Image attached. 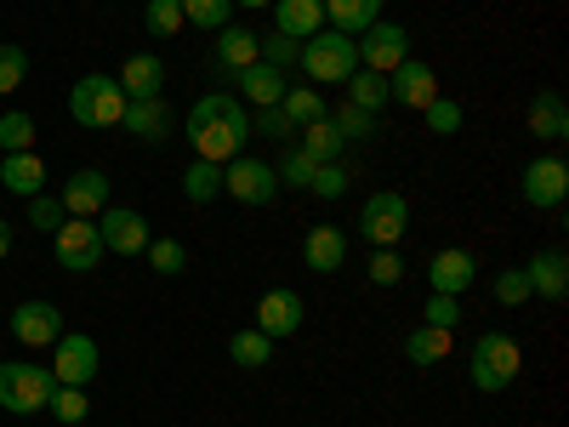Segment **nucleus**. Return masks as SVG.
I'll use <instances>...</instances> for the list:
<instances>
[{
  "label": "nucleus",
  "mask_w": 569,
  "mask_h": 427,
  "mask_svg": "<svg viewBox=\"0 0 569 427\" xmlns=\"http://www.w3.org/2000/svg\"><path fill=\"white\" fill-rule=\"evenodd\" d=\"M182 131H188V142H194V160L228 166L233 155H246V142H251V115H246L240 98H222V91H211V98H200L194 109H188Z\"/></svg>",
  "instance_id": "nucleus-1"
},
{
  "label": "nucleus",
  "mask_w": 569,
  "mask_h": 427,
  "mask_svg": "<svg viewBox=\"0 0 569 427\" xmlns=\"http://www.w3.org/2000/svg\"><path fill=\"white\" fill-rule=\"evenodd\" d=\"M518 370H525V354H518V337H507V330H485L467 354V376L479 394H507Z\"/></svg>",
  "instance_id": "nucleus-2"
},
{
  "label": "nucleus",
  "mask_w": 569,
  "mask_h": 427,
  "mask_svg": "<svg viewBox=\"0 0 569 427\" xmlns=\"http://www.w3.org/2000/svg\"><path fill=\"white\" fill-rule=\"evenodd\" d=\"M52 388H58L52 365H34V359H7L0 365V410H12V416L46 410L52 405Z\"/></svg>",
  "instance_id": "nucleus-3"
},
{
  "label": "nucleus",
  "mask_w": 569,
  "mask_h": 427,
  "mask_svg": "<svg viewBox=\"0 0 569 427\" xmlns=\"http://www.w3.org/2000/svg\"><path fill=\"white\" fill-rule=\"evenodd\" d=\"M69 115H74V126L109 131L126 120V91L114 86V75H80L69 91Z\"/></svg>",
  "instance_id": "nucleus-4"
},
{
  "label": "nucleus",
  "mask_w": 569,
  "mask_h": 427,
  "mask_svg": "<svg viewBox=\"0 0 569 427\" xmlns=\"http://www.w3.org/2000/svg\"><path fill=\"white\" fill-rule=\"evenodd\" d=\"M297 63H302V69H308V80H319V86H348V75L359 69L353 34H337V29H319V34H308Z\"/></svg>",
  "instance_id": "nucleus-5"
},
{
  "label": "nucleus",
  "mask_w": 569,
  "mask_h": 427,
  "mask_svg": "<svg viewBox=\"0 0 569 427\" xmlns=\"http://www.w3.org/2000/svg\"><path fill=\"white\" fill-rule=\"evenodd\" d=\"M222 195H233L240 206H273V200H279V177H273V160L233 155V160L222 166Z\"/></svg>",
  "instance_id": "nucleus-6"
},
{
  "label": "nucleus",
  "mask_w": 569,
  "mask_h": 427,
  "mask_svg": "<svg viewBox=\"0 0 569 427\" xmlns=\"http://www.w3.org/2000/svg\"><path fill=\"white\" fill-rule=\"evenodd\" d=\"M353 52H359V69L393 75V69L410 58V34H405V23H382V18H376V23L353 40Z\"/></svg>",
  "instance_id": "nucleus-7"
},
{
  "label": "nucleus",
  "mask_w": 569,
  "mask_h": 427,
  "mask_svg": "<svg viewBox=\"0 0 569 427\" xmlns=\"http://www.w3.org/2000/svg\"><path fill=\"white\" fill-rule=\"evenodd\" d=\"M405 228H410V206H405V195H393V188H382V195H370L359 206V234L370 246H399Z\"/></svg>",
  "instance_id": "nucleus-8"
},
{
  "label": "nucleus",
  "mask_w": 569,
  "mask_h": 427,
  "mask_svg": "<svg viewBox=\"0 0 569 427\" xmlns=\"http://www.w3.org/2000/svg\"><path fill=\"white\" fill-rule=\"evenodd\" d=\"M518 195H525V206H536V211H558L569 200V166H563V155H536L525 166Z\"/></svg>",
  "instance_id": "nucleus-9"
},
{
  "label": "nucleus",
  "mask_w": 569,
  "mask_h": 427,
  "mask_svg": "<svg viewBox=\"0 0 569 427\" xmlns=\"http://www.w3.org/2000/svg\"><path fill=\"white\" fill-rule=\"evenodd\" d=\"M52 246H58V268H69V274H91L103 262V234H98L91 217H69L52 234Z\"/></svg>",
  "instance_id": "nucleus-10"
},
{
  "label": "nucleus",
  "mask_w": 569,
  "mask_h": 427,
  "mask_svg": "<svg viewBox=\"0 0 569 427\" xmlns=\"http://www.w3.org/2000/svg\"><path fill=\"white\" fill-rule=\"evenodd\" d=\"M12 337L23 342V348H52L58 337H63V308L58 302H40V297H29V302H18L12 308Z\"/></svg>",
  "instance_id": "nucleus-11"
},
{
  "label": "nucleus",
  "mask_w": 569,
  "mask_h": 427,
  "mask_svg": "<svg viewBox=\"0 0 569 427\" xmlns=\"http://www.w3.org/2000/svg\"><path fill=\"white\" fill-rule=\"evenodd\" d=\"M302 319H308V302L291 291V285H273V291H262V302H257V330L262 337H297L302 330Z\"/></svg>",
  "instance_id": "nucleus-12"
},
{
  "label": "nucleus",
  "mask_w": 569,
  "mask_h": 427,
  "mask_svg": "<svg viewBox=\"0 0 569 427\" xmlns=\"http://www.w3.org/2000/svg\"><path fill=\"white\" fill-rule=\"evenodd\" d=\"M98 234H103V251H120V257H142V251H149V217L131 211V206H109L98 217Z\"/></svg>",
  "instance_id": "nucleus-13"
},
{
  "label": "nucleus",
  "mask_w": 569,
  "mask_h": 427,
  "mask_svg": "<svg viewBox=\"0 0 569 427\" xmlns=\"http://www.w3.org/2000/svg\"><path fill=\"white\" fill-rule=\"evenodd\" d=\"M52 348H58L52 354V376H58V383H69V388H86L91 376H98V365H103V354H98V342H91V337H58Z\"/></svg>",
  "instance_id": "nucleus-14"
},
{
  "label": "nucleus",
  "mask_w": 569,
  "mask_h": 427,
  "mask_svg": "<svg viewBox=\"0 0 569 427\" xmlns=\"http://www.w3.org/2000/svg\"><path fill=\"white\" fill-rule=\"evenodd\" d=\"M63 211L69 217H103L109 211V171H69V182H63Z\"/></svg>",
  "instance_id": "nucleus-15"
},
{
  "label": "nucleus",
  "mask_w": 569,
  "mask_h": 427,
  "mask_svg": "<svg viewBox=\"0 0 569 427\" xmlns=\"http://www.w3.org/2000/svg\"><path fill=\"white\" fill-rule=\"evenodd\" d=\"M388 91H393V103H399V109H427V103L439 98V75H433V63L405 58V63L388 75Z\"/></svg>",
  "instance_id": "nucleus-16"
},
{
  "label": "nucleus",
  "mask_w": 569,
  "mask_h": 427,
  "mask_svg": "<svg viewBox=\"0 0 569 427\" xmlns=\"http://www.w3.org/2000/svg\"><path fill=\"white\" fill-rule=\"evenodd\" d=\"M472 279H479V262H472V251H461V246H445V251L427 257V285L445 291V297H461Z\"/></svg>",
  "instance_id": "nucleus-17"
},
{
  "label": "nucleus",
  "mask_w": 569,
  "mask_h": 427,
  "mask_svg": "<svg viewBox=\"0 0 569 427\" xmlns=\"http://www.w3.org/2000/svg\"><path fill=\"white\" fill-rule=\"evenodd\" d=\"M525 279H530V297L563 302V297H569V257H563L558 246H547V251H536V257L525 262Z\"/></svg>",
  "instance_id": "nucleus-18"
},
{
  "label": "nucleus",
  "mask_w": 569,
  "mask_h": 427,
  "mask_svg": "<svg viewBox=\"0 0 569 427\" xmlns=\"http://www.w3.org/2000/svg\"><path fill=\"white\" fill-rule=\"evenodd\" d=\"M114 86L126 91V103L160 98V91H166V58H154V52H137V58H126V69L114 75Z\"/></svg>",
  "instance_id": "nucleus-19"
},
{
  "label": "nucleus",
  "mask_w": 569,
  "mask_h": 427,
  "mask_svg": "<svg viewBox=\"0 0 569 427\" xmlns=\"http://www.w3.org/2000/svg\"><path fill=\"white\" fill-rule=\"evenodd\" d=\"M284 86H291V80H284V69H273V63H262V58H257L251 69L233 75V91H240L251 109H273V103L284 98Z\"/></svg>",
  "instance_id": "nucleus-20"
},
{
  "label": "nucleus",
  "mask_w": 569,
  "mask_h": 427,
  "mask_svg": "<svg viewBox=\"0 0 569 427\" xmlns=\"http://www.w3.org/2000/svg\"><path fill=\"white\" fill-rule=\"evenodd\" d=\"M302 262H308L313 274H337V268L348 262V234H342L337 222L308 228V240H302Z\"/></svg>",
  "instance_id": "nucleus-21"
},
{
  "label": "nucleus",
  "mask_w": 569,
  "mask_h": 427,
  "mask_svg": "<svg viewBox=\"0 0 569 427\" xmlns=\"http://www.w3.org/2000/svg\"><path fill=\"white\" fill-rule=\"evenodd\" d=\"M0 188H7V195L34 200L40 188H46V160H40L34 149H23V155H0Z\"/></svg>",
  "instance_id": "nucleus-22"
},
{
  "label": "nucleus",
  "mask_w": 569,
  "mask_h": 427,
  "mask_svg": "<svg viewBox=\"0 0 569 427\" xmlns=\"http://www.w3.org/2000/svg\"><path fill=\"white\" fill-rule=\"evenodd\" d=\"M211 58H217V75L233 80L240 69H251L262 52H257V34H251V29H233V23H228V29H217V52H211Z\"/></svg>",
  "instance_id": "nucleus-23"
},
{
  "label": "nucleus",
  "mask_w": 569,
  "mask_h": 427,
  "mask_svg": "<svg viewBox=\"0 0 569 427\" xmlns=\"http://www.w3.org/2000/svg\"><path fill=\"white\" fill-rule=\"evenodd\" d=\"M325 29V0H273V34L308 40Z\"/></svg>",
  "instance_id": "nucleus-24"
},
{
  "label": "nucleus",
  "mask_w": 569,
  "mask_h": 427,
  "mask_svg": "<svg viewBox=\"0 0 569 427\" xmlns=\"http://www.w3.org/2000/svg\"><path fill=\"white\" fill-rule=\"evenodd\" d=\"M131 137H142V142H160V137H171V103L166 98H142V103H126V120H120Z\"/></svg>",
  "instance_id": "nucleus-25"
},
{
  "label": "nucleus",
  "mask_w": 569,
  "mask_h": 427,
  "mask_svg": "<svg viewBox=\"0 0 569 427\" xmlns=\"http://www.w3.org/2000/svg\"><path fill=\"white\" fill-rule=\"evenodd\" d=\"M530 131L541 142H563L569 137V103L558 98V91H536L530 98Z\"/></svg>",
  "instance_id": "nucleus-26"
},
{
  "label": "nucleus",
  "mask_w": 569,
  "mask_h": 427,
  "mask_svg": "<svg viewBox=\"0 0 569 427\" xmlns=\"http://www.w3.org/2000/svg\"><path fill=\"white\" fill-rule=\"evenodd\" d=\"M376 18H382V0H325V23L337 34H365Z\"/></svg>",
  "instance_id": "nucleus-27"
},
{
  "label": "nucleus",
  "mask_w": 569,
  "mask_h": 427,
  "mask_svg": "<svg viewBox=\"0 0 569 427\" xmlns=\"http://www.w3.org/2000/svg\"><path fill=\"white\" fill-rule=\"evenodd\" d=\"M445 354H456V330H445V325H421V330H410L405 337V359L410 365H439Z\"/></svg>",
  "instance_id": "nucleus-28"
},
{
  "label": "nucleus",
  "mask_w": 569,
  "mask_h": 427,
  "mask_svg": "<svg viewBox=\"0 0 569 427\" xmlns=\"http://www.w3.org/2000/svg\"><path fill=\"white\" fill-rule=\"evenodd\" d=\"M348 103H353V109H370V115H382V109L393 103V91H388V75L353 69V75H348Z\"/></svg>",
  "instance_id": "nucleus-29"
},
{
  "label": "nucleus",
  "mask_w": 569,
  "mask_h": 427,
  "mask_svg": "<svg viewBox=\"0 0 569 427\" xmlns=\"http://www.w3.org/2000/svg\"><path fill=\"white\" fill-rule=\"evenodd\" d=\"M279 109L291 115V126H297V131L330 115V103L319 98V86H284V98H279Z\"/></svg>",
  "instance_id": "nucleus-30"
},
{
  "label": "nucleus",
  "mask_w": 569,
  "mask_h": 427,
  "mask_svg": "<svg viewBox=\"0 0 569 427\" xmlns=\"http://www.w3.org/2000/svg\"><path fill=\"white\" fill-rule=\"evenodd\" d=\"M228 359L240 365V370H262L273 359V337H262L257 325L251 330H233V337H228Z\"/></svg>",
  "instance_id": "nucleus-31"
},
{
  "label": "nucleus",
  "mask_w": 569,
  "mask_h": 427,
  "mask_svg": "<svg viewBox=\"0 0 569 427\" xmlns=\"http://www.w3.org/2000/svg\"><path fill=\"white\" fill-rule=\"evenodd\" d=\"M297 149H302L313 166L342 160V137H337V126H330V115H325V120H313V126H302V142H297Z\"/></svg>",
  "instance_id": "nucleus-32"
},
{
  "label": "nucleus",
  "mask_w": 569,
  "mask_h": 427,
  "mask_svg": "<svg viewBox=\"0 0 569 427\" xmlns=\"http://www.w3.org/2000/svg\"><path fill=\"white\" fill-rule=\"evenodd\" d=\"M222 195V166H211V160H194L182 171V200H194V206H211Z\"/></svg>",
  "instance_id": "nucleus-33"
},
{
  "label": "nucleus",
  "mask_w": 569,
  "mask_h": 427,
  "mask_svg": "<svg viewBox=\"0 0 569 427\" xmlns=\"http://www.w3.org/2000/svg\"><path fill=\"white\" fill-rule=\"evenodd\" d=\"M228 18H233V0H182V23H194L206 34L228 29Z\"/></svg>",
  "instance_id": "nucleus-34"
},
{
  "label": "nucleus",
  "mask_w": 569,
  "mask_h": 427,
  "mask_svg": "<svg viewBox=\"0 0 569 427\" xmlns=\"http://www.w3.org/2000/svg\"><path fill=\"white\" fill-rule=\"evenodd\" d=\"M330 126H337L342 142H370V137H376V115H370V109H353V103L330 109Z\"/></svg>",
  "instance_id": "nucleus-35"
},
{
  "label": "nucleus",
  "mask_w": 569,
  "mask_h": 427,
  "mask_svg": "<svg viewBox=\"0 0 569 427\" xmlns=\"http://www.w3.org/2000/svg\"><path fill=\"white\" fill-rule=\"evenodd\" d=\"M0 149H7V155H23V149H34V115H23V109L0 115Z\"/></svg>",
  "instance_id": "nucleus-36"
},
{
  "label": "nucleus",
  "mask_w": 569,
  "mask_h": 427,
  "mask_svg": "<svg viewBox=\"0 0 569 427\" xmlns=\"http://www.w3.org/2000/svg\"><path fill=\"white\" fill-rule=\"evenodd\" d=\"M308 195H313V200H342V195H348V166H342V160L313 166V177H308Z\"/></svg>",
  "instance_id": "nucleus-37"
},
{
  "label": "nucleus",
  "mask_w": 569,
  "mask_h": 427,
  "mask_svg": "<svg viewBox=\"0 0 569 427\" xmlns=\"http://www.w3.org/2000/svg\"><path fill=\"white\" fill-rule=\"evenodd\" d=\"M273 177H279V188H302V195H308V177H313V160L297 149V142H291V149H284L279 160H273Z\"/></svg>",
  "instance_id": "nucleus-38"
},
{
  "label": "nucleus",
  "mask_w": 569,
  "mask_h": 427,
  "mask_svg": "<svg viewBox=\"0 0 569 427\" xmlns=\"http://www.w3.org/2000/svg\"><path fill=\"white\" fill-rule=\"evenodd\" d=\"M46 410H52L63 427H74V421H86L91 399H86V388H69V383H58V388H52V405H46Z\"/></svg>",
  "instance_id": "nucleus-39"
},
{
  "label": "nucleus",
  "mask_w": 569,
  "mask_h": 427,
  "mask_svg": "<svg viewBox=\"0 0 569 427\" xmlns=\"http://www.w3.org/2000/svg\"><path fill=\"white\" fill-rule=\"evenodd\" d=\"M29 80V52H23V46H0V98H12V91Z\"/></svg>",
  "instance_id": "nucleus-40"
},
{
  "label": "nucleus",
  "mask_w": 569,
  "mask_h": 427,
  "mask_svg": "<svg viewBox=\"0 0 569 427\" xmlns=\"http://www.w3.org/2000/svg\"><path fill=\"white\" fill-rule=\"evenodd\" d=\"M142 23H149V34L171 40L182 29V0H149V7H142Z\"/></svg>",
  "instance_id": "nucleus-41"
},
{
  "label": "nucleus",
  "mask_w": 569,
  "mask_h": 427,
  "mask_svg": "<svg viewBox=\"0 0 569 427\" xmlns=\"http://www.w3.org/2000/svg\"><path fill=\"white\" fill-rule=\"evenodd\" d=\"M365 274H370V285H405V257H399V246H376V257L365 262Z\"/></svg>",
  "instance_id": "nucleus-42"
},
{
  "label": "nucleus",
  "mask_w": 569,
  "mask_h": 427,
  "mask_svg": "<svg viewBox=\"0 0 569 427\" xmlns=\"http://www.w3.org/2000/svg\"><path fill=\"white\" fill-rule=\"evenodd\" d=\"M257 52H262V63H273V69H291V63L302 58V40H291V34H257Z\"/></svg>",
  "instance_id": "nucleus-43"
},
{
  "label": "nucleus",
  "mask_w": 569,
  "mask_h": 427,
  "mask_svg": "<svg viewBox=\"0 0 569 427\" xmlns=\"http://www.w3.org/2000/svg\"><path fill=\"white\" fill-rule=\"evenodd\" d=\"M63 222H69L63 200H52V195H34V200H29V228H34V234H58Z\"/></svg>",
  "instance_id": "nucleus-44"
},
{
  "label": "nucleus",
  "mask_w": 569,
  "mask_h": 427,
  "mask_svg": "<svg viewBox=\"0 0 569 427\" xmlns=\"http://www.w3.org/2000/svg\"><path fill=\"white\" fill-rule=\"evenodd\" d=\"M251 137H268V142H291V137H297V126H291V115H284V109L273 103V109H257V120H251Z\"/></svg>",
  "instance_id": "nucleus-45"
},
{
  "label": "nucleus",
  "mask_w": 569,
  "mask_h": 427,
  "mask_svg": "<svg viewBox=\"0 0 569 427\" xmlns=\"http://www.w3.org/2000/svg\"><path fill=\"white\" fill-rule=\"evenodd\" d=\"M496 302H501V308H525V302H530L525 268H501V274H496Z\"/></svg>",
  "instance_id": "nucleus-46"
},
{
  "label": "nucleus",
  "mask_w": 569,
  "mask_h": 427,
  "mask_svg": "<svg viewBox=\"0 0 569 427\" xmlns=\"http://www.w3.org/2000/svg\"><path fill=\"white\" fill-rule=\"evenodd\" d=\"M421 115H427V131H439V137H456L461 131V103H450V98H433Z\"/></svg>",
  "instance_id": "nucleus-47"
},
{
  "label": "nucleus",
  "mask_w": 569,
  "mask_h": 427,
  "mask_svg": "<svg viewBox=\"0 0 569 427\" xmlns=\"http://www.w3.org/2000/svg\"><path fill=\"white\" fill-rule=\"evenodd\" d=\"M149 268L154 274H182L188 268V251L177 240H149Z\"/></svg>",
  "instance_id": "nucleus-48"
},
{
  "label": "nucleus",
  "mask_w": 569,
  "mask_h": 427,
  "mask_svg": "<svg viewBox=\"0 0 569 427\" xmlns=\"http://www.w3.org/2000/svg\"><path fill=\"white\" fill-rule=\"evenodd\" d=\"M461 297H445V291H433V297H427V325H445V330H456L461 325Z\"/></svg>",
  "instance_id": "nucleus-49"
},
{
  "label": "nucleus",
  "mask_w": 569,
  "mask_h": 427,
  "mask_svg": "<svg viewBox=\"0 0 569 427\" xmlns=\"http://www.w3.org/2000/svg\"><path fill=\"white\" fill-rule=\"evenodd\" d=\"M12 257V222H0V262Z\"/></svg>",
  "instance_id": "nucleus-50"
},
{
  "label": "nucleus",
  "mask_w": 569,
  "mask_h": 427,
  "mask_svg": "<svg viewBox=\"0 0 569 427\" xmlns=\"http://www.w3.org/2000/svg\"><path fill=\"white\" fill-rule=\"evenodd\" d=\"M233 7H273V0H233Z\"/></svg>",
  "instance_id": "nucleus-51"
}]
</instances>
